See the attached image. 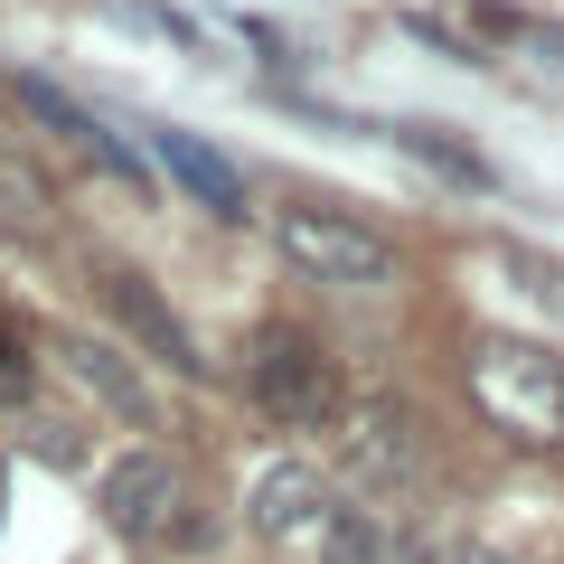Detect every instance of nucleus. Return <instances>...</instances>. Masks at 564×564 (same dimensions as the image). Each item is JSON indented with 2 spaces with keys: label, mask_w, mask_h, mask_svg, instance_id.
<instances>
[{
  "label": "nucleus",
  "mask_w": 564,
  "mask_h": 564,
  "mask_svg": "<svg viewBox=\"0 0 564 564\" xmlns=\"http://www.w3.org/2000/svg\"><path fill=\"white\" fill-rule=\"evenodd\" d=\"M0 508H10V462H0Z\"/></svg>",
  "instance_id": "obj_14"
},
{
  "label": "nucleus",
  "mask_w": 564,
  "mask_h": 564,
  "mask_svg": "<svg viewBox=\"0 0 564 564\" xmlns=\"http://www.w3.org/2000/svg\"><path fill=\"white\" fill-rule=\"evenodd\" d=\"M470 404L527 452H564V358L536 339H470Z\"/></svg>",
  "instance_id": "obj_1"
},
{
  "label": "nucleus",
  "mask_w": 564,
  "mask_h": 564,
  "mask_svg": "<svg viewBox=\"0 0 564 564\" xmlns=\"http://www.w3.org/2000/svg\"><path fill=\"white\" fill-rule=\"evenodd\" d=\"M245 386H254V404L273 423H329V414H339V367H329V348L311 339V329H292V321L254 329Z\"/></svg>",
  "instance_id": "obj_4"
},
{
  "label": "nucleus",
  "mask_w": 564,
  "mask_h": 564,
  "mask_svg": "<svg viewBox=\"0 0 564 564\" xmlns=\"http://www.w3.org/2000/svg\"><path fill=\"white\" fill-rule=\"evenodd\" d=\"M395 141H404V151H414V161H433V170H443V180H462V188H489V170L470 161V151H452V141L433 132V122H395Z\"/></svg>",
  "instance_id": "obj_11"
},
{
  "label": "nucleus",
  "mask_w": 564,
  "mask_h": 564,
  "mask_svg": "<svg viewBox=\"0 0 564 564\" xmlns=\"http://www.w3.org/2000/svg\"><path fill=\"white\" fill-rule=\"evenodd\" d=\"M254 527L282 545V555H321L329 527H339V499H329V480L311 462H273L254 480Z\"/></svg>",
  "instance_id": "obj_5"
},
{
  "label": "nucleus",
  "mask_w": 564,
  "mask_h": 564,
  "mask_svg": "<svg viewBox=\"0 0 564 564\" xmlns=\"http://www.w3.org/2000/svg\"><path fill=\"white\" fill-rule=\"evenodd\" d=\"M66 367H76V377L95 386V395L113 404L122 423H151V395H141V377H132V367L113 358V348H95V339H66Z\"/></svg>",
  "instance_id": "obj_10"
},
{
  "label": "nucleus",
  "mask_w": 564,
  "mask_h": 564,
  "mask_svg": "<svg viewBox=\"0 0 564 564\" xmlns=\"http://www.w3.org/2000/svg\"><path fill=\"white\" fill-rule=\"evenodd\" d=\"M273 245L302 282H329V292H386L395 282V236H377L348 207H311V198L273 207Z\"/></svg>",
  "instance_id": "obj_2"
},
{
  "label": "nucleus",
  "mask_w": 564,
  "mask_h": 564,
  "mask_svg": "<svg viewBox=\"0 0 564 564\" xmlns=\"http://www.w3.org/2000/svg\"><path fill=\"white\" fill-rule=\"evenodd\" d=\"M348 470H358L367 489H414L423 480V443H414V414L386 395L348 404Z\"/></svg>",
  "instance_id": "obj_6"
},
{
  "label": "nucleus",
  "mask_w": 564,
  "mask_h": 564,
  "mask_svg": "<svg viewBox=\"0 0 564 564\" xmlns=\"http://www.w3.org/2000/svg\"><path fill=\"white\" fill-rule=\"evenodd\" d=\"M404 564H499V555H480V545H414Z\"/></svg>",
  "instance_id": "obj_13"
},
{
  "label": "nucleus",
  "mask_w": 564,
  "mask_h": 564,
  "mask_svg": "<svg viewBox=\"0 0 564 564\" xmlns=\"http://www.w3.org/2000/svg\"><path fill=\"white\" fill-rule=\"evenodd\" d=\"M151 161H161L170 180L207 207V217H226V226L245 217V180H236V161H226L217 141H198V132H151Z\"/></svg>",
  "instance_id": "obj_9"
},
{
  "label": "nucleus",
  "mask_w": 564,
  "mask_h": 564,
  "mask_svg": "<svg viewBox=\"0 0 564 564\" xmlns=\"http://www.w3.org/2000/svg\"><path fill=\"white\" fill-rule=\"evenodd\" d=\"M95 508H104V527H113L122 545H141V555H161L170 536H188V470L170 462V452H122L113 470H104V489H95Z\"/></svg>",
  "instance_id": "obj_3"
},
{
  "label": "nucleus",
  "mask_w": 564,
  "mask_h": 564,
  "mask_svg": "<svg viewBox=\"0 0 564 564\" xmlns=\"http://www.w3.org/2000/svg\"><path fill=\"white\" fill-rule=\"evenodd\" d=\"M10 95H20V113H39L47 132H57V141H76V151H85L95 170H113V180H132V188H141V161H132V141H122L113 122H95L85 104H66L57 85H47V76H20Z\"/></svg>",
  "instance_id": "obj_8"
},
{
  "label": "nucleus",
  "mask_w": 564,
  "mask_h": 564,
  "mask_svg": "<svg viewBox=\"0 0 564 564\" xmlns=\"http://www.w3.org/2000/svg\"><path fill=\"white\" fill-rule=\"evenodd\" d=\"M104 302H113V321L132 329V339L151 348V358H170V367H180V377H207L198 339H188V329H180V311H170V302H161V292H151V282H141V273H122V263H104Z\"/></svg>",
  "instance_id": "obj_7"
},
{
  "label": "nucleus",
  "mask_w": 564,
  "mask_h": 564,
  "mask_svg": "<svg viewBox=\"0 0 564 564\" xmlns=\"http://www.w3.org/2000/svg\"><path fill=\"white\" fill-rule=\"evenodd\" d=\"M29 395V348H20V329H0V404H20Z\"/></svg>",
  "instance_id": "obj_12"
}]
</instances>
